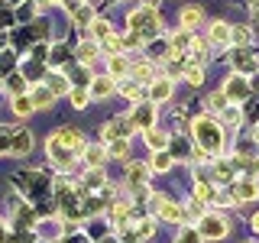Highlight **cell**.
<instances>
[{
  "mask_svg": "<svg viewBox=\"0 0 259 243\" xmlns=\"http://www.w3.org/2000/svg\"><path fill=\"white\" fill-rule=\"evenodd\" d=\"M46 149H49V159L59 169H68L71 159H75L78 152H84V136H81V130H75V127H62L49 136Z\"/></svg>",
  "mask_w": 259,
  "mask_h": 243,
  "instance_id": "1",
  "label": "cell"
},
{
  "mask_svg": "<svg viewBox=\"0 0 259 243\" xmlns=\"http://www.w3.org/2000/svg\"><path fill=\"white\" fill-rule=\"evenodd\" d=\"M191 130H194V140H198V146L204 152H214V156H221V152H224V130H221L217 120L198 117Z\"/></svg>",
  "mask_w": 259,
  "mask_h": 243,
  "instance_id": "2",
  "label": "cell"
},
{
  "mask_svg": "<svg viewBox=\"0 0 259 243\" xmlns=\"http://www.w3.org/2000/svg\"><path fill=\"white\" fill-rule=\"evenodd\" d=\"M126 26H130V32H136V36H140L143 43H146V39H152V36L159 32L162 20H159L156 7H149V4H146V7H140L136 13H130V16H126Z\"/></svg>",
  "mask_w": 259,
  "mask_h": 243,
  "instance_id": "3",
  "label": "cell"
},
{
  "mask_svg": "<svg viewBox=\"0 0 259 243\" xmlns=\"http://www.w3.org/2000/svg\"><path fill=\"white\" fill-rule=\"evenodd\" d=\"M133 120L130 117H113L110 124H104L101 127V136H104V143H113V140H130V133H133Z\"/></svg>",
  "mask_w": 259,
  "mask_h": 243,
  "instance_id": "4",
  "label": "cell"
},
{
  "mask_svg": "<svg viewBox=\"0 0 259 243\" xmlns=\"http://www.w3.org/2000/svg\"><path fill=\"white\" fill-rule=\"evenodd\" d=\"M130 120H133V127H140L143 133L152 130V124H156V104H152V101H140L136 110L130 113Z\"/></svg>",
  "mask_w": 259,
  "mask_h": 243,
  "instance_id": "5",
  "label": "cell"
},
{
  "mask_svg": "<svg viewBox=\"0 0 259 243\" xmlns=\"http://www.w3.org/2000/svg\"><path fill=\"white\" fill-rule=\"evenodd\" d=\"M198 233H201V237H207V240H221V237H227V224L217 214H207L204 221L198 224Z\"/></svg>",
  "mask_w": 259,
  "mask_h": 243,
  "instance_id": "6",
  "label": "cell"
},
{
  "mask_svg": "<svg viewBox=\"0 0 259 243\" xmlns=\"http://www.w3.org/2000/svg\"><path fill=\"white\" fill-rule=\"evenodd\" d=\"M224 94H227V101H243V97H249V81L243 78V75H233V78H227V85H224Z\"/></svg>",
  "mask_w": 259,
  "mask_h": 243,
  "instance_id": "7",
  "label": "cell"
},
{
  "mask_svg": "<svg viewBox=\"0 0 259 243\" xmlns=\"http://www.w3.org/2000/svg\"><path fill=\"white\" fill-rule=\"evenodd\" d=\"M168 97H172V81H168V78L152 81V88H149V101H152V104H162V101H168Z\"/></svg>",
  "mask_w": 259,
  "mask_h": 243,
  "instance_id": "8",
  "label": "cell"
},
{
  "mask_svg": "<svg viewBox=\"0 0 259 243\" xmlns=\"http://www.w3.org/2000/svg\"><path fill=\"white\" fill-rule=\"evenodd\" d=\"M29 97H32V107H36V110H46V107H52V104H55V94L49 91L46 85H36Z\"/></svg>",
  "mask_w": 259,
  "mask_h": 243,
  "instance_id": "9",
  "label": "cell"
},
{
  "mask_svg": "<svg viewBox=\"0 0 259 243\" xmlns=\"http://www.w3.org/2000/svg\"><path fill=\"white\" fill-rule=\"evenodd\" d=\"M210 46H227L230 43V26H227L224 20H217L214 26H210V39H207Z\"/></svg>",
  "mask_w": 259,
  "mask_h": 243,
  "instance_id": "10",
  "label": "cell"
},
{
  "mask_svg": "<svg viewBox=\"0 0 259 243\" xmlns=\"http://www.w3.org/2000/svg\"><path fill=\"white\" fill-rule=\"evenodd\" d=\"M88 94H91V97H110L113 94V78L110 75L107 78H94L91 88H88Z\"/></svg>",
  "mask_w": 259,
  "mask_h": 243,
  "instance_id": "11",
  "label": "cell"
},
{
  "mask_svg": "<svg viewBox=\"0 0 259 243\" xmlns=\"http://www.w3.org/2000/svg\"><path fill=\"white\" fill-rule=\"evenodd\" d=\"M46 88H49V91H52L55 97H59V94H68V91H71L68 78H65L62 71H52V75H49V85H46Z\"/></svg>",
  "mask_w": 259,
  "mask_h": 243,
  "instance_id": "12",
  "label": "cell"
},
{
  "mask_svg": "<svg viewBox=\"0 0 259 243\" xmlns=\"http://www.w3.org/2000/svg\"><path fill=\"white\" fill-rule=\"evenodd\" d=\"M104 156H107V149H104V146H84V166L88 169H101Z\"/></svg>",
  "mask_w": 259,
  "mask_h": 243,
  "instance_id": "13",
  "label": "cell"
},
{
  "mask_svg": "<svg viewBox=\"0 0 259 243\" xmlns=\"http://www.w3.org/2000/svg\"><path fill=\"white\" fill-rule=\"evenodd\" d=\"M159 217L162 221H168V224H178L185 217V211L178 208V205H172V201H162V208H159Z\"/></svg>",
  "mask_w": 259,
  "mask_h": 243,
  "instance_id": "14",
  "label": "cell"
},
{
  "mask_svg": "<svg viewBox=\"0 0 259 243\" xmlns=\"http://www.w3.org/2000/svg\"><path fill=\"white\" fill-rule=\"evenodd\" d=\"M165 143H168V136L162 133V130H156V127H152V130H146V146H149V149L162 152V149H165Z\"/></svg>",
  "mask_w": 259,
  "mask_h": 243,
  "instance_id": "15",
  "label": "cell"
},
{
  "mask_svg": "<svg viewBox=\"0 0 259 243\" xmlns=\"http://www.w3.org/2000/svg\"><path fill=\"white\" fill-rule=\"evenodd\" d=\"M117 91H120V94H123V97H126V101H136V104H140V101H143V88H140V85H136V81H133V78H130V81H123V85H120V88H117Z\"/></svg>",
  "mask_w": 259,
  "mask_h": 243,
  "instance_id": "16",
  "label": "cell"
},
{
  "mask_svg": "<svg viewBox=\"0 0 259 243\" xmlns=\"http://www.w3.org/2000/svg\"><path fill=\"white\" fill-rule=\"evenodd\" d=\"M178 20H182V26H185V29L198 26V23H201V7H185V10L178 13Z\"/></svg>",
  "mask_w": 259,
  "mask_h": 243,
  "instance_id": "17",
  "label": "cell"
},
{
  "mask_svg": "<svg viewBox=\"0 0 259 243\" xmlns=\"http://www.w3.org/2000/svg\"><path fill=\"white\" fill-rule=\"evenodd\" d=\"M107 62H110V65H107V75H110V78H123L126 71H130V65H126L123 55H113V59H107Z\"/></svg>",
  "mask_w": 259,
  "mask_h": 243,
  "instance_id": "18",
  "label": "cell"
},
{
  "mask_svg": "<svg viewBox=\"0 0 259 243\" xmlns=\"http://www.w3.org/2000/svg\"><path fill=\"white\" fill-rule=\"evenodd\" d=\"M32 110H36V107H32V97H29V94L13 97V113H16V117H29Z\"/></svg>",
  "mask_w": 259,
  "mask_h": 243,
  "instance_id": "19",
  "label": "cell"
},
{
  "mask_svg": "<svg viewBox=\"0 0 259 243\" xmlns=\"http://www.w3.org/2000/svg\"><path fill=\"white\" fill-rule=\"evenodd\" d=\"M29 146H32V136H29V133H16L13 143H10V152L23 156V152H29Z\"/></svg>",
  "mask_w": 259,
  "mask_h": 243,
  "instance_id": "20",
  "label": "cell"
},
{
  "mask_svg": "<svg viewBox=\"0 0 259 243\" xmlns=\"http://www.w3.org/2000/svg\"><path fill=\"white\" fill-rule=\"evenodd\" d=\"M152 172H168V169H172V156H168V152L165 149H162V152H156V156H152Z\"/></svg>",
  "mask_w": 259,
  "mask_h": 243,
  "instance_id": "21",
  "label": "cell"
},
{
  "mask_svg": "<svg viewBox=\"0 0 259 243\" xmlns=\"http://www.w3.org/2000/svg\"><path fill=\"white\" fill-rule=\"evenodd\" d=\"M91 32H94V39H101V43H104V39L113 36V26H110L107 20H94L91 23Z\"/></svg>",
  "mask_w": 259,
  "mask_h": 243,
  "instance_id": "22",
  "label": "cell"
},
{
  "mask_svg": "<svg viewBox=\"0 0 259 243\" xmlns=\"http://www.w3.org/2000/svg\"><path fill=\"white\" fill-rule=\"evenodd\" d=\"M68 97H71V107H84V104L88 101H91V94H88V88H71V91H68Z\"/></svg>",
  "mask_w": 259,
  "mask_h": 243,
  "instance_id": "23",
  "label": "cell"
},
{
  "mask_svg": "<svg viewBox=\"0 0 259 243\" xmlns=\"http://www.w3.org/2000/svg\"><path fill=\"white\" fill-rule=\"evenodd\" d=\"M214 178H217V182H233V166H230V162H217V166H214Z\"/></svg>",
  "mask_w": 259,
  "mask_h": 243,
  "instance_id": "24",
  "label": "cell"
},
{
  "mask_svg": "<svg viewBox=\"0 0 259 243\" xmlns=\"http://www.w3.org/2000/svg\"><path fill=\"white\" fill-rule=\"evenodd\" d=\"M237 198H240V201L256 198V182H253V178H246V182H240V185H237Z\"/></svg>",
  "mask_w": 259,
  "mask_h": 243,
  "instance_id": "25",
  "label": "cell"
},
{
  "mask_svg": "<svg viewBox=\"0 0 259 243\" xmlns=\"http://www.w3.org/2000/svg\"><path fill=\"white\" fill-rule=\"evenodd\" d=\"M78 59H81V65H88L91 59H97V46L94 43H81L78 46Z\"/></svg>",
  "mask_w": 259,
  "mask_h": 243,
  "instance_id": "26",
  "label": "cell"
},
{
  "mask_svg": "<svg viewBox=\"0 0 259 243\" xmlns=\"http://www.w3.org/2000/svg\"><path fill=\"white\" fill-rule=\"evenodd\" d=\"M107 152H110V156H117V159L130 156V140H113V143L107 146Z\"/></svg>",
  "mask_w": 259,
  "mask_h": 243,
  "instance_id": "27",
  "label": "cell"
},
{
  "mask_svg": "<svg viewBox=\"0 0 259 243\" xmlns=\"http://www.w3.org/2000/svg\"><path fill=\"white\" fill-rule=\"evenodd\" d=\"M240 120H243L240 107H237V104H230V107L224 110V124H227V127H240Z\"/></svg>",
  "mask_w": 259,
  "mask_h": 243,
  "instance_id": "28",
  "label": "cell"
},
{
  "mask_svg": "<svg viewBox=\"0 0 259 243\" xmlns=\"http://www.w3.org/2000/svg\"><path fill=\"white\" fill-rule=\"evenodd\" d=\"M149 78H152V65H149V62H140V65L133 68V81L140 85V81H149Z\"/></svg>",
  "mask_w": 259,
  "mask_h": 243,
  "instance_id": "29",
  "label": "cell"
},
{
  "mask_svg": "<svg viewBox=\"0 0 259 243\" xmlns=\"http://www.w3.org/2000/svg\"><path fill=\"white\" fill-rule=\"evenodd\" d=\"M194 198H198V201H214V185L198 182V185H194Z\"/></svg>",
  "mask_w": 259,
  "mask_h": 243,
  "instance_id": "30",
  "label": "cell"
},
{
  "mask_svg": "<svg viewBox=\"0 0 259 243\" xmlns=\"http://www.w3.org/2000/svg\"><path fill=\"white\" fill-rule=\"evenodd\" d=\"M185 78H188V85L198 88L201 81H204V68H201V65H191V68H185Z\"/></svg>",
  "mask_w": 259,
  "mask_h": 243,
  "instance_id": "31",
  "label": "cell"
},
{
  "mask_svg": "<svg viewBox=\"0 0 259 243\" xmlns=\"http://www.w3.org/2000/svg\"><path fill=\"white\" fill-rule=\"evenodd\" d=\"M191 43H194V39L188 36V32H175V36H172V52H178V49L185 52V49H188Z\"/></svg>",
  "mask_w": 259,
  "mask_h": 243,
  "instance_id": "32",
  "label": "cell"
},
{
  "mask_svg": "<svg viewBox=\"0 0 259 243\" xmlns=\"http://www.w3.org/2000/svg\"><path fill=\"white\" fill-rule=\"evenodd\" d=\"M97 185H104V169H91L84 175V188H97Z\"/></svg>",
  "mask_w": 259,
  "mask_h": 243,
  "instance_id": "33",
  "label": "cell"
},
{
  "mask_svg": "<svg viewBox=\"0 0 259 243\" xmlns=\"http://www.w3.org/2000/svg\"><path fill=\"white\" fill-rule=\"evenodd\" d=\"M210 107L224 113L227 107H230V101H227V94H224V91H214V94H210Z\"/></svg>",
  "mask_w": 259,
  "mask_h": 243,
  "instance_id": "34",
  "label": "cell"
},
{
  "mask_svg": "<svg viewBox=\"0 0 259 243\" xmlns=\"http://www.w3.org/2000/svg\"><path fill=\"white\" fill-rule=\"evenodd\" d=\"M233 65H237L240 71H249V68H253V62H249V52H243V49H240V52H233Z\"/></svg>",
  "mask_w": 259,
  "mask_h": 243,
  "instance_id": "35",
  "label": "cell"
},
{
  "mask_svg": "<svg viewBox=\"0 0 259 243\" xmlns=\"http://www.w3.org/2000/svg\"><path fill=\"white\" fill-rule=\"evenodd\" d=\"M143 46V39L136 36V32H126L123 39H120V49H140Z\"/></svg>",
  "mask_w": 259,
  "mask_h": 243,
  "instance_id": "36",
  "label": "cell"
},
{
  "mask_svg": "<svg viewBox=\"0 0 259 243\" xmlns=\"http://www.w3.org/2000/svg\"><path fill=\"white\" fill-rule=\"evenodd\" d=\"M71 16H75L78 23H94V13H91V7H88V4H84V7H78V10L71 13Z\"/></svg>",
  "mask_w": 259,
  "mask_h": 243,
  "instance_id": "37",
  "label": "cell"
},
{
  "mask_svg": "<svg viewBox=\"0 0 259 243\" xmlns=\"http://www.w3.org/2000/svg\"><path fill=\"white\" fill-rule=\"evenodd\" d=\"M7 85H10V91H13L16 97H20V94H23V75H13L10 81H7Z\"/></svg>",
  "mask_w": 259,
  "mask_h": 243,
  "instance_id": "38",
  "label": "cell"
},
{
  "mask_svg": "<svg viewBox=\"0 0 259 243\" xmlns=\"http://www.w3.org/2000/svg\"><path fill=\"white\" fill-rule=\"evenodd\" d=\"M65 243H91V240H88L84 233H78V237H68V240H65Z\"/></svg>",
  "mask_w": 259,
  "mask_h": 243,
  "instance_id": "39",
  "label": "cell"
},
{
  "mask_svg": "<svg viewBox=\"0 0 259 243\" xmlns=\"http://www.w3.org/2000/svg\"><path fill=\"white\" fill-rule=\"evenodd\" d=\"M253 230H259V214H253Z\"/></svg>",
  "mask_w": 259,
  "mask_h": 243,
  "instance_id": "40",
  "label": "cell"
},
{
  "mask_svg": "<svg viewBox=\"0 0 259 243\" xmlns=\"http://www.w3.org/2000/svg\"><path fill=\"white\" fill-rule=\"evenodd\" d=\"M253 140H256V146H259V127H256V133H253Z\"/></svg>",
  "mask_w": 259,
  "mask_h": 243,
  "instance_id": "41",
  "label": "cell"
},
{
  "mask_svg": "<svg viewBox=\"0 0 259 243\" xmlns=\"http://www.w3.org/2000/svg\"><path fill=\"white\" fill-rule=\"evenodd\" d=\"M104 243H117V240H113V237H107V240H104Z\"/></svg>",
  "mask_w": 259,
  "mask_h": 243,
  "instance_id": "42",
  "label": "cell"
}]
</instances>
